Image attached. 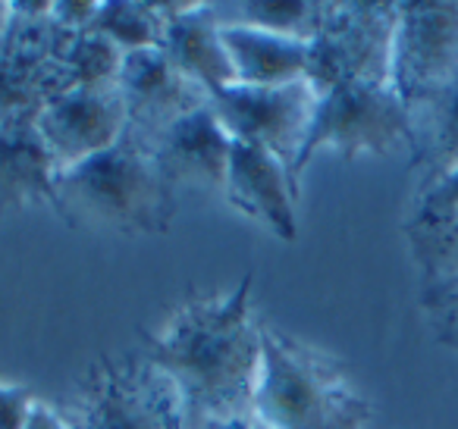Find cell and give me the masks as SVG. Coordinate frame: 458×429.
Masks as SVG:
<instances>
[{
	"instance_id": "23",
	"label": "cell",
	"mask_w": 458,
	"mask_h": 429,
	"mask_svg": "<svg viewBox=\"0 0 458 429\" xmlns=\"http://www.w3.org/2000/svg\"><path fill=\"white\" fill-rule=\"evenodd\" d=\"M35 404L38 398L29 385L0 383V429H22L32 416Z\"/></svg>"
},
{
	"instance_id": "24",
	"label": "cell",
	"mask_w": 458,
	"mask_h": 429,
	"mask_svg": "<svg viewBox=\"0 0 458 429\" xmlns=\"http://www.w3.org/2000/svg\"><path fill=\"white\" fill-rule=\"evenodd\" d=\"M98 7L101 4H95V0H72V4L70 0H57V4H51V16L66 32H89L98 16Z\"/></svg>"
},
{
	"instance_id": "1",
	"label": "cell",
	"mask_w": 458,
	"mask_h": 429,
	"mask_svg": "<svg viewBox=\"0 0 458 429\" xmlns=\"http://www.w3.org/2000/svg\"><path fill=\"white\" fill-rule=\"evenodd\" d=\"M245 273L229 295L189 301L164 332H145V358L176 383L189 426L210 420H255L261 376V326L251 316Z\"/></svg>"
},
{
	"instance_id": "15",
	"label": "cell",
	"mask_w": 458,
	"mask_h": 429,
	"mask_svg": "<svg viewBox=\"0 0 458 429\" xmlns=\"http://www.w3.org/2000/svg\"><path fill=\"white\" fill-rule=\"evenodd\" d=\"M223 47L236 70L239 85H289L308 76L311 41L245 26H220Z\"/></svg>"
},
{
	"instance_id": "7",
	"label": "cell",
	"mask_w": 458,
	"mask_h": 429,
	"mask_svg": "<svg viewBox=\"0 0 458 429\" xmlns=\"http://www.w3.org/2000/svg\"><path fill=\"white\" fill-rule=\"evenodd\" d=\"M318 101L320 95L311 88L308 79L289 85H270V88L236 82L210 95V107H214L216 120L226 129L229 139L274 154L289 170L295 191H299L295 166H299L301 147L311 132Z\"/></svg>"
},
{
	"instance_id": "12",
	"label": "cell",
	"mask_w": 458,
	"mask_h": 429,
	"mask_svg": "<svg viewBox=\"0 0 458 429\" xmlns=\"http://www.w3.org/2000/svg\"><path fill=\"white\" fill-rule=\"evenodd\" d=\"M141 145L151 151L154 164H157V170L164 172V179L173 189L191 185V189L223 191L233 139L220 126L210 104L182 116L170 129L154 135L151 141H141Z\"/></svg>"
},
{
	"instance_id": "9",
	"label": "cell",
	"mask_w": 458,
	"mask_h": 429,
	"mask_svg": "<svg viewBox=\"0 0 458 429\" xmlns=\"http://www.w3.org/2000/svg\"><path fill=\"white\" fill-rule=\"evenodd\" d=\"M35 126L60 172L114 147L126 132V104L114 85L70 88L51 97L35 116Z\"/></svg>"
},
{
	"instance_id": "14",
	"label": "cell",
	"mask_w": 458,
	"mask_h": 429,
	"mask_svg": "<svg viewBox=\"0 0 458 429\" xmlns=\"http://www.w3.org/2000/svg\"><path fill=\"white\" fill-rule=\"evenodd\" d=\"M38 114L0 122V214L29 204H57V164L35 126Z\"/></svg>"
},
{
	"instance_id": "19",
	"label": "cell",
	"mask_w": 458,
	"mask_h": 429,
	"mask_svg": "<svg viewBox=\"0 0 458 429\" xmlns=\"http://www.w3.org/2000/svg\"><path fill=\"white\" fill-rule=\"evenodd\" d=\"M126 54L110 45L98 32H72L60 47V66L66 76V91L89 88V85H114Z\"/></svg>"
},
{
	"instance_id": "4",
	"label": "cell",
	"mask_w": 458,
	"mask_h": 429,
	"mask_svg": "<svg viewBox=\"0 0 458 429\" xmlns=\"http://www.w3.org/2000/svg\"><path fill=\"white\" fill-rule=\"evenodd\" d=\"M60 416L66 429H191L176 383L145 354L98 358Z\"/></svg>"
},
{
	"instance_id": "3",
	"label": "cell",
	"mask_w": 458,
	"mask_h": 429,
	"mask_svg": "<svg viewBox=\"0 0 458 429\" xmlns=\"http://www.w3.org/2000/svg\"><path fill=\"white\" fill-rule=\"evenodd\" d=\"M255 420L270 429H361L370 401L349 383V366L283 329L261 326Z\"/></svg>"
},
{
	"instance_id": "25",
	"label": "cell",
	"mask_w": 458,
	"mask_h": 429,
	"mask_svg": "<svg viewBox=\"0 0 458 429\" xmlns=\"http://www.w3.org/2000/svg\"><path fill=\"white\" fill-rule=\"evenodd\" d=\"M22 429H66V420L60 416V410L47 408V404H35L32 416H29V423Z\"/></svg>"
},
{
	"instance_id": "22",
	"label": "cell",
	"mask_w": 458,
	"mask_h": 429,
	"mask_svg": "<svg viewBox=\"0 0 458 429\" xmlns=\"http://www.w3.org/2000/svg\"><path fill=\"white\" fill-rule=\"evenodd\" d=\"M458 210V166L443 176L439 182L427 185L418 191V207H414V220H430V216H443Z\"/></svg>"
},
{
	"instance_id": "10",
	"label": "cell",
	"mask_w": 458,
	"mask_h": 429,
	"mask_svg": "<svg viewBox=\"0 0 458 429\" xmlns=\"http://www.w3.org/2000/svg\"><path fill=\"white\" fill-rule=\"evenodd\" d=\"M116 88L126 104V129L139 141H151L173 122L210 104L208 91L173 70L160 47L126 54Z\"/></svg>"
},
{
	"instance_id": "27",
	"label": "cell",
	"mask_w": 458,
	"mask_h": 429,
	"mask_svg": "<svg viewBox=\"0 0 458 429\" xmlns=\"http://www.w3.org/2000/svg\"><path fill=\"white\" fill-rule=\"evenodd\" d=\"M10 26H13V4L0 0V38L10 32Z\"/></svg>"
},
{
	"instance_id": "17",
	"label": "cell",
	"mask_w": 458,
	"mask_h": 429,
	"mask_svg": "<svg viewBox=\"0 0 458 429\" xmlns=\"http://www.w3.org/2000/svg\"><path fill=\"white\" fill-rule=\"evenodd\" d=\"M220 26L264 29V32L289 35V38L311 41L324 20L318 0H249V4H210Z\"/></svg>"
},
{
	"instance_id": "13",
	"label": "cell",
	"mask_w": 458,
	"mask_h": 429,
	"mask_svg": "<svg viewBox=\"0 0 458 429\" xmlns=\"http://www.w3.org/2000/svg\"><path fill=\"white\" fill-rule=\"evenodd\" d=\"M157 7L166 16L160 51L166 54L173 70L201 85L208 95L236 85V70L229 63L220 22L210 4H157Z\"/></svg>"
},
{
	"instance_id": "18",
	"label": "cell",
	"mask_w": 458,
	"mask_h": 429,
	"mask_svg": "<svg viewBox=\"0 0 458 429\" xmlns=\"http://www.w3.org/2000/svg\"><path fill=\"white\" fill-rule=\"evenodd\" d=\"M91 32L104 35L123 54H135L164 45L166 16L160 13L157 4L145 0H104L91 22Z\"/></svg>"
},
{
	"instance_id": "8",
	"label": "cell",
	"mask_w": 458,
	"mask_h": 429,
	"mask_svg": "<svg viewBox=\"0 0 458 429\" xmlns=\"http://www.w3.org/2000/svg\"><path fill=\"white\" fill-rule=\"evenodd\" d=\"M458 76V0L399 4L389 85L405 107Z\"/></svg>"
},
{
	"instance_id": "16",
	"label": "cell",
	"mask_w": 458,
	"mask_h": 429,
	"mask_svg": "<svg viewBox=\"0 0 458 429\" xmlns=\"http://www.w3.org/2000/svg\"><path fill=\"white\" fill-rule=\"evenodd\" d=\"M411 116V166L424 172L420 189L439 182L458 166V76L424 101L408 107Z\"/></svg>"
},
{
	"instance_id": "26",
	"label": "cell",
	"mask_w": 458,
	"mask_h": 429,
	"mask_svg": "<svg viewBox=\"0 0 458 429\" xmlns=\"http://www.w3.org/2000/svg\"><path fill=\"white\" fill-rule=\"evenodd\" d=\"M251 426H255V420H210L195 429H251Z\"/></svg>"
},
{
	"instance_id": "21",
	"label": "cell",
	"mask_w": 458,
	"mask_h": 429,
	"mask_svg": "<svg viewBox=\"0 0 458 429\" xmlns=\"http://www.w3.org/2000/svg\"><path fill=\"white\" fill-rule=\"evenodd\" d=\"M420 307L430 316L437 339L458 351V276L430 279L420 295Z\"/></svg>"
},
{
	"instance_id": "2",
	"label": "cell",
	"mask_w": 458,
	"mask_h": 429,
	"mask_svg": "<svg viewBox=\"0 0 458 429\" xmlns=\"http://www.w3.org/2000/svg\"><path fill=\"white\" fill-rule=\"evenodd\" d=\"M54 210L70 226L123 235L166 232L176 214V189L157 170L151 151L126 129L114 147L60 172Z\"/></svg>"
},
{
	"instance_id": "11",
	"label": "cell",
	"mask_w": 458,
	"mask_h": 429,
	"mask_svg": "<svg viewBox=\"0 0 458 429\" xmlns=\"http://www.w3.org/2000/svg\"><path fill=\"white\" fill-rule=\"evenodd\" d=\"M223 195L239 214L267 226L276 239H299V216H295L299 191L289 179V170L270 151L233 141Z\"/></svg>"
},
{
	"instance_id": "28",
	"label": "cell",
	"mask_w": 458,
	"mask_h": 429,
	"mask_svg": "<svg viewBox=\"0 0 458 429\" xmlns=\"http://www.w3.org/2000/svg\"><path fill=\"white\" fill-rule=\"evenodd\" d=\"M251 429H270V426H264V423H258V420H255V426H251Z\"/></svg>"
},
{
	"instance_id": "6",
	"label": "cell",
	"mask_w": 458,
	"mask_h": 429,
	"mask_svg": "<svg viewBox=\"0 0 458 429\" xmlns=\"http://www.w3.org/2000/svg\"><path fill=\"white\" fill-rule=\"evenodd\" d=\"M399 4H327L311 38L308 82L318 95L343 82L389 85Z\"/></svg>"
},
{
	"instance_id": "5",
	"label": "cell",
	"mask_w": 458,
	"mask_h": 429,
	"mask_svg": "<svg viewBox=\"0 0 458 429\" xmlns=\"http://www.w3.org/2000/svg\"><path fill=\"white\" fill-rule=\"evenodd\" d=\"M399 145H411V116L393 85L343 82L320 95L295 179L301 182L305 166L324 147L355 160L361 154H389Z\"/></svg>"
},
{
	"instance_id": "20",
	"label": "cell",
	"mask_w": 458,
	"mask_h": 429,
	"mask_svg": "<svg viewBox=\"0 0 458 429\" xmlns=\"http://www.w3.org/2000/svg\"><path fill=\"white\" fill-rule=\"evenodd\" d=\"M411 257L427 279L458 276V210L430 220H414L405 226Z\"/></svg>"
}]
</instances>
